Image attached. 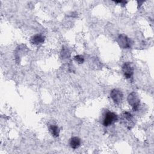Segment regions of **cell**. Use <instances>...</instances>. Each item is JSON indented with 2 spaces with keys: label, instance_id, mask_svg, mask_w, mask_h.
<instances>
[{
  "label": "cell",
  "instance_id": "6da1fadb",
  "mask_svg": "<svg viewBox=\"0 0 154 154\" xmlns=\"http://www.w3.org/2000/svg\"><path fill=\"white\" fill-rule=\"evenodd\" d=\"M127 99L129 104L132 106L133 111H137L138 109L140 103V99L137 93L134 91L128 95Z\"/></svg>",
  "mask_w": 154,
  "mask_h": 154
},
{
  "label": "cell",
  "instance_id": "7a4b0ae2",
  "mask_svg": "<svg viewBox=\"0 0 154 154\" xmlns=\"http://www.w3.org/2000/svg\"><path fill=\"white\" fill-rule=\"evenodd\" d=\"M118 120L117 115L111 111H108L105 114L103 120V125L104 126H109L111 125L114 124Z\"/></svg>",
  "mask_w": 154,
  "mask_h": 154
},
{
  "label": "cell",
  "instance_id": "3957f363",
  "mask_svg": "<svg viewBox=\"0 0 154 154\" xmlns=\"http://www.w3.org/2000/svg\"><path fill=\"white\" fill-rule=\"evenodd\" d=\"M118 43L123 49H129L131 47L132 42L131 40L125 34H120L118 37Z\"/></svg>",
  "mask_w": 154,
  "mask_h": 154
},
{
  "label": "cell",
  "instance_id": "277c9868",
  "mask_svg": "<svg viewBox=\"0 0 154 154\" xmlns=\"http://www.w3.org/2000/svg\"><path fill=\"white\" fill-rule=\"evenodd\" d=\"M110 97L115 104L119 105L123 100V94L119 89H113L110 93Z\"/></svg>",
  "mask_w": 154,
  "mask_h": 154
},
{
  "label": "cell",
  "instance_id": "5b68a950",
  "mask_svg": "<svg viewBox=\"0 0 154 154\" xmlns=\"http://www.w3.org/2000/svg\"><path fill=\"white\" fill-rule=\"evenodd\" d=\"M122 72L126 79L131 78L134 74V67L130 62H126L122 66Z\"/></svg>",
  "mask_w": 154,
  "mask_h": 154
},
{
  "label": "cell",
  "instance_id": "8992f818",
  "mask_svg": "<svg viewBox=\"0 0 154 154\" xmlns=\"http://www.w3.org/2000/svg\"><path fill=\"white\" fill-rule=\"evenodd\" d=\"M45 41V37L41 34H37L31 38V42L35 45L42 44Z\"/></svg>",
  "mask_w": 154,
  "mask_h": 154
},
{
  "label": "cell",
  "instance_id": "52a82bcc",
  "mask_svg": "<svg viewBox=\"0 0 154 154\" xmlns=\"http://www.w3.org/2000/svg\"><path fill=\"white\" fill-rule=\"evenodd\" d=\"M81 139L77 137H72L70 140V146L73 149H76L77 148H78L80 145H81Z\"/></svg>",
  "mask_w": 154,
  "mask_h": 154
},
{
  "label": "cell",
  "instance_id": "ba28073f",
  "mask_svg": "<svg viewBox=\"0 0 154 154\" xmlns=\"http://www.w3.org/2000/svg\"><path fill=\"white\" fill-rule=\"evenodd\" d=\"M49 130L54 137H58L60 135V128L55 125H50L49 126Z\"/></svg>",
  "mask_w": 154,
  "mask_h": 154
},
{
  "label": "cell",
  "instance_id": "9c48e42d",
  "mask_svg": "<svg viewBox=\"0 0 154 154\" xmlns=\"http://www.w3.org/2000/svg\"><path fill=\"white\" fill-rule=\"evenodd\" d=\"M74 60L79 64H82L84 61V58L81 55H77L74 57Z\"/></svg>",
  "mask_w": 154,
  "mask_h": 154
},
{
  "label": "cell",
  "instance_id": "30bf717a",
  "mask_svg": "<svg viewBox=\"0 0 154 154\" xmlns=\"http://www.w3.org/2000/svg\"><path fill=\"white\" fill-rule=\"evenodd\" d=\"M61 54V57H63L64 58H68L70 57V53L69 51L66 48H63V49H62Z\"/></svg>",
  "mask_w": 154,
  "mask_h": 154
},
{
  "label": "cell",
  "instance_id": "8fae6325",
  "mask_svg": "<svg viewBox=\"0 0 154 154\" xmlns=\"http://www.w3.org/2000/svg\"><path fill=\"white\" fill-rule=\"evenodd\" d=\"M114 2L116 3H120L122 5H125L127 3V1H116Z\"/></svg>",
  "mask_w": 154,
  "mask_h": 154
}]
</instances>
